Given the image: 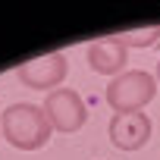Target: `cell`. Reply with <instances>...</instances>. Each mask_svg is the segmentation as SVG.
Instances as JSON below:
<instances>
[{"mask_svg":"<svg viewBox=\"0 0 160 160\" xmlns=\"http://www.w3.org/2000/svg\"><path fill=\"white\" fill-rule=\"evenodd\" d=\"M154 78H157V82H160V60H157V72H154Z\"/></svg>","mask_w":160,"mask_h":160,"instance_id":"8","label":"cell"},{"mask_svg":"<svg viewBox=\"0 0 160 160\" xmlns=\"http://www.w3.org/2000/svg\"><path fill=\"white\" fill-rule=\"evenodd\" d=\"M85 57H88V66H91L94 72H101V75H113V78L122 75V72H126V63H129V50H126L113 35L91 41L88 50H85Z\"/></svg>","mask_w":160,"mask_h":160,"instance_id":"6","label":"cell"},{"mask_svg":"<svg viewBox=\"0 0 160 160\" xmlns=\"http://www.w3.org/2000/svg\"><path fill=\"white\" fill-rule=\"evenodd\" d=\"M0 129L16 151H38L53 135V126L38 104H10L0 116Z\"/></svg>","mask_w":160,"mask_h":160,"instance_id":"1","label":"cell"},{"mask_svg":"<svg viewBox=\"0 0 160 160\" xmlns=\"http://www.w3.org/2000/svg\"><path fill=\"white\" fill-rule=\"evenodd\" d=\"M107 135L113 141V148L119 151H138L151 141V119L148 113H113L110 126H107Z\"/></svg>","mask_w":160,"mask_h":160,"instance_id":"5","label":"cell"},{"mask_svg":"<svg viewBox=\"0 0 160 160\" xmlns=\"http://www.w3.org/2000/svg\"><path fill=\"white\" fill-rule=\"evenodd\" d=\"M126 50L129 47H154L160 41V25H151V28H135V32H116L113 35Z\"/></svg>","mask_w":160,"mask_h":160,"instance_id":"7","label":"cell"},{"mask_svg":"<svg viewBox=\"0 0 160 160\" xmlns=\"http://www.w3.org/2000/svg\"><path fill=\"white\" fill-rule=\"evenodd\" d=\"M157 94V78L144 69H126L107 85V104L113 113H138Z\"/></svg>","mask_w":160,"mask_h":160,"instance_id":"2","label":"cell"},{"mask_svg":"<svg viewBox=\"0 0 160 160\" xmlns=\"http://www.w3.org/2000/svg\"><path fill=\"white\" fill-rule=\"evenodd\" d=\"M66 72H69V63H66V57L63 53H44V57H35V60H25L19 69H16V75H19V82L25 85V88H35V91H57V85L66 78Z\"/></svg>","mask_w":160,"mask_h":160,"instance_id":"4","label":"cell"},{"mask_svg":"<svg viewBox=\"0 0 160 160\" xmlns=\"http://www.w3.org/2000/svg\"><path fill=\"white\" fill-rule=\"evenodd\" d=\"M44 113H47V119L57 132H78L88 119V107H85L82 94L72 91V88L50 91L47 101H44Z\"/></svg>","mask_w":160,"mask_h":160,"instance_id":"3","label":"cell"}]
</instances>
